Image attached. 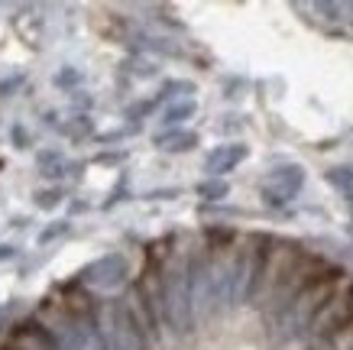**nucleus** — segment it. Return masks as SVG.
Segmentation results:
<instances>
[{
    "instance_id": "12",
    "label": "nucleus",
    "mask_w": 353,
    "mask_h": 350,
    "mask_svg": "<svg viewBox=\"0 0 353 350\" xmlns=\"http://www.w3.org/2000/svg\"><path fill=\"white\" fill-rule=\"evenodd\" d=\"M246 153L250 149L243 143H227V146H217L208 153V159H204V172H208V179H221L227 175L230 169H236L240 162L246 159Z\"/></svg>"
},
{
    "instance_id": "10",
    "label": "nucleus",
    "mask_w": 353,
    "mask_h": 350,
    "mask_svg": "<svg viewBox=\"0 0 353 350\" xmlns=\"http://www.w3.org/2000/svg\"><path fill=\"white\" fill-rule=\"evenodd\" d=\"M3 347H10V350H59V344H55V338L49 334V328H46L39 318H26V321H20V324L10 328Z\"/></svg>"
},
{
    "instance_id": "3",
    "label": "nucleus",
    "mask_w": 353,
    "mask_h": 350,
    "mask_svg": "<svg viewBox=\"0 0 353 350\" xmlns=\"http://www.w3.org/2000/svg\"><path fill=\"white\" fill-rule=\"evenodd\" d=\"M269 244H272V237H263V233H250V237L240 240V246H236V263H234L230 308L253 302V295H256V289H259V279H263Z\"/></svg>"
},
{
    "instance_id": "25",
    "label": "nucleus",
    "mask_w": 353,
    "mask_h": 350,
    "mask_svg": "<svg viewBox=\"0 0 353 350\" xmlns=\"http://www.w3.org/2000/svg\"><path fill=\"white\" fill-rule=\"evenodd\" d=\"M0 350H10V347H0Z\"/></svg>"
},
{
    "instance_id": "7",
    "label": "nucleus",
    "mask_w": 353,
    "mask_h": 350,
    "mask_svg": "<svg viewBox=\"0 0 353 350\" xmlns=\"http://www.w3.org/2000/svg\"><path fill=\"white\" fill-rule=\"evenodd\" d=\"M305 250H299V244H292V240H276L272 237V244H269V253H266V266H263V279H259V289L256 295H253V305L266 308L269 298L276 295L279 282L289 276V269L299 263V256Z\"/></svg>"
},
{
    "instance_id": "11",
    "label": "nucleus",
    "mask_w": 353,
    "mask_h": 350,
    "mask_svg": "<svg viewBox=\"0 0 353 350\" xmlns=\"http://www.w3.org/2000/svg\"><path fill=\"white\" fill-rule=\"evenodd\" d=\"M120 302H123V308L130 311V318H133V324H137V328L143 331V338L150 340V347H152V344H159L162 328L156 324V318H152V311H150V305H146V298H143V292H139L137 282L123 289V295H120Z\"/></svg>"
},
{
    "instance_id": "4",
    "label": "nucleus",
    "mask_w": 353,
    "mask_h": 350,
    "mask_svg": "<svg viewBox=\"0 0 353 350\" xmlns=\"http://www.w3.org/2000/svg\"><path fill=\"white\" fill-rule=\"evenodd\" d=\"M97 328L104 338L108 350H150V340L143 338V331L133 324L130 311L123 308L120 298L101 302L97 305Z\"/></svg>"
},
{
    "instance_id": "21",
    "label": "nucleus",
    "mask_w": 353,
    "mask_h": 350,
    "mask_svg": "<svg viewBox=\"0 0 353 350\" xmlns=\"http://www.w3.org/2000/svg\"><path fill=\"white\" fill-rule=\"evenodd\" d=\"M62 233H68V221H55L52 227H46V231L39 233V244H49V240L62 237Z\"/></svg>"
},
{
    "instance_id": "15",
    "label": "nucleus",
    "mask_w": 353,
    "mask_h": 350,
    "mask_svg": "<svg viewBox=\"0 0 353 350\" xmlns=\"http://www.w3.org/2000/svg\"><path fill=\"white\" fill-rule=\"evenodd\" d=\"M327 185L341 198L353 202V166H334V169H327Z\"/></svg>"
},
{
    "instance_id": "19",
    "label": "nucleus",
    "mask_w": 353,
    "mask_h": 350,
    "mask_svg": "<svg viewBox=\"0 0 353 350\" xmlns=\"http://www.w3.org/2000/svg\"><path fill=\"white\" fill-rule=\"evenodd\" d=\"M62 188H43L36 191V208H43V211H55L59 204H62Z\"/></svg>"
},
{
    "instance_id": "5",
    "label": "nucleus",
    "mask_w": 353,
    "mask_h": 350,
    "mask_svg": "<svg viewBox=\"0 0 353 350\" xmlns=\"http://www.w3.org/2000/svg\"><path fill=\"white\" fill-rule=\"evenodd\" d=\"M324 273H331L327 269V263H324L321 256H311V253H301L299 256V263L289 269V276L279 282L276 289V295L269 298V305H266V315L269 318H279L285 308L295 302V298L305 292V289L311 286V282H318V279L324 276Z\"/></svg>"
},
{
    "instance_id": "13",
    "label": "nucleus",
    "mask_w": 353,
    "mask_h": 350,
    "mask_svg": "<svg viewBox=\"0 0 353 350\" xmlns=\"http://www.w3.org/2000/svg\"><path fill=\"white\" fill-rule=\"evenodd\" d=\"M68 159H65V153H59V149H39L36 153V172L39 175H46V179H62V175H68Z\"/></svg>"
},
{
    "instance_id": "22",
    "label": "nucleus",
    "mask_w": 353,
    "mask_h": 350,
    "mask_svg": "<svg viewBox=\"0 0 353 350\" xmlns=\"http://www.w3.org/2000/svg\"><path fill=\"white\" fill-rule=\"evenodd\" d=\"M120 159H123V153H101V156H94V162H101V166H114Z\"/></svg>"
},
{
    "instance_id": "6",
    "label": "nucleus",
    "mask_w": 353,
    "mask_h": 350,
    "mask_svg": "<svg viewBox=\"0 0 353 350\" xmlns=\"http://www.w3.org/2000/svg\"><path fill=\"white\" fill-rule=\"evenodd\" d=\"M350 318H353V282L347 279V282L331 295V302L311 318V324L305 328L301 340H305L308 347H314V344H321V340L331 338L337 328H343Z\"/></svg>"
},
{
    "instance_id": "20",
    "label": "nucleus",
    "mask_w": 353,
    "mask_h": 350,
    "mask_svg": "<svg viewBox=\"0 0 353 350\" xmlns=\"http://www.w3.org/2000/svg\"><path fill=\"white\" fill-rule=\"evenodd\" d=\"M52 81H55V88H75L78 81H81V72H78V68H62Z\"/></svg>"
},
{
    "instance_id": "16",
    "label": "nucleus",
    "mask_w": 353,
    "mask_h": 350,
    "mask_svg": "<svg viewBox=\"0 0 353 350\" xmlns=\"http://www.w3.org/2000/svg\"><path fill=\"white\" fill-rule=\"evenodd\" d=\"M308 350H353V318L343 324V328H337L327 340H321V344H314V347Z\"/></svg>"
},
{
    "instance_id": "18",
    "label": "nucleus",
    "mask_w": 353,
    "mask_h": 350,
    "mask_svg": "<svg viewBox=\"0 0 353 350\" xmlns=\"http://www.w3.org/2000/svg\"><path fill=\"white\" fill-rule=\"evenodd\" d=\"M227 191H230V185L224 179H204L198 185V195H201L204 202H221V198H227Z\"/></svg>"
},
{
    "instance_id": "2",
    "label": "nucleus",
    "mask_w": 353,
    "mask_h": 350,
    "mask_svg": "<svg viewBox=\"0 0 353 350\" xmlns=\"http://www.w3.org/2000/svg\"><path fill=\"white\" fill-rule=\"evenodd\" d=\"M347 279L337 273V269H331V273H324L318 282H311L305 292H301L295 302H292L276 321V331H279V338H301L305 334V328L311 324V318L321 311L327 302H331V295L337 292V289L343 286Z\"/></svg>"
},
{
    "instance_id": "1",
    "label": "nucleus",
    "mask_w": 353,
    "mask_h": 350,
    "mask_svg": "<svg viewBox=\"0 0 353 350\" xmlns=\"http://www.w3.org/2000/svg\"><path fill=\"white\" fill-rule=\"evenodd\" d=\"M162 295H165V324L179 338L192 334L198 324L192 298V279H188V253H172L162 263Z\"/></svg>"
},
{
    "instance_id": "17",
    "label": "nucleus",
    "mask_w": 353,
    "mask_h": 350,
    "mask_svg": "<svg viewBox=\"0 0 353 350\" xmlns=\"http://www.w3.org/2000/svg\"><path fill=\"white\" fill-rule=\"evenodd\" d=\"M192 114H194V101L188 97V101H179V104L165 107V114H162V124H165V127H179V124H182V120H188Z\"/></svg>"
},
{
    "instance_id": "9",
    "label": "nucleus",
    "mask_w": 353,
    "mask_h": 350,
    "mask_svg": "<svg viewBox=\"0 0 353 350\" xmlns=\"http://www.w3.org/2000/svg\"><path fill=\"white\" fill-rule=\"evenodd\" d=\"M78 282L85 289H120L127 282V256L123 253H108L94 260V263H88L81 273H78Z\"/></svg>"
},
{
    "instance_id": "23",
    "label": "nucleus",
    "mask_w": 353,
    "mask_h": 350,
    "mask_svg": "<svg viewBox=\"0 0 353 350\" xmlns=\"http://www.w3.org/2000/svg\"><path fill=\"white\" fill-rule=\"evenodd\" d=\"M13 256H17V250H13L10 244H3V246H0V260H13Z\"/></svg>"
},
{
    "instance_id": "8",
    "label": "nucleus",
    "mask_w": 353,
    "mask_h": 350,
    "mask_svg": "<svg viewBox=\"0 0 353 350\" xmlns=\"http://www.w3.org/2000/svg\"><path fill=\"white\" fill-rule=\"evenodd\" d=\"M305 185V169L301 166H279L263 179L259 191H263V202L269 208H285Z\"/></svg>"
},
{
    "instance_id": "14",
    "label": "nucleus",
    "mask_w": 353,
    "mask_h": 350,
    "mask_svg": "<svg viewBox=\"0 0 353 350\" xmlns=\"http://www.w3.org/2000/svg\"><path fill=\"white\" fill-rule=\"evenodd\" d=\"M152 143L165 149V153H188V149L198 146V133H192V130H165V133H156Z\"/></svg>"
},
{
    "instance_id": "24",
    "label": "nucleus",
    "mask_w": 353,
    "mask_h": 350,
    "mask_svg": "<svg viewBox=\"0 0 353 350\" xmlns=\"http://www.w3.org/2000/svg\"><path fill=\"white\" fill-rule=\"evenodd\" d=\"M341 10H343V20L353 23V3H341Z\"/></svg>"
}]
</instances>
